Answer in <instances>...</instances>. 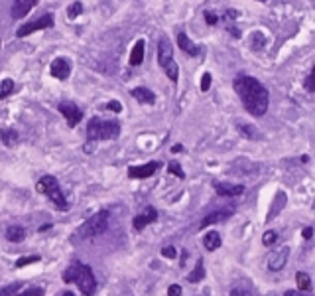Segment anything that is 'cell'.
<instances>
[{"label": "cell", "instance_id": "obj_1", "mask_svg": "<svg viewBox=\"0 0 315 296\" xmlns=\"http://www.w3.org/2000/svg\"><path fill=\"white\" fill-rule=\"evenodd\" d=\"M233 87L240 97V101L244 105V109L250 113L252 116H262L268 111L270 105V93L258 79L250 77L240 73L233 81Z\"/></svg>", "mask_w": 315, "mask_h": 296}, {"label": "cell", "instance_id": "obj_2", "mask_svg": "<svg viewBox=\"0 0 315 296\" xmlns=\"http://www.w3.org/2000/svg\"><path fill=\"white\" fill-rule=\"evenodd\" d=\"M63 281L65 283H75L79 286V290L85 296H91L97 290V281H95V274L89 265L83 263H73L69 269L63 272Z\"/></svg>", "mask_w": 315, "mask_h": 296}, {"label": "cell", "instance_id": "obj_3", "mask_svg": "<svg viewBox=\"0 0 315 296\" xmlns=\"http://www.w3.org/2000/svg\"><path fill=\"white\" fill-rule=\"evenodd\" d=\"M120 134V125L116 121H102L93 116L87 123V136L91 142L95 141H114Z\"/></svg>", "mask_w": 315, "mask_h": 296}, {"label": "cell", "instance_id": "obj_4", "mask_svg": "<svg viewBox=\"0 0 315 296\" xmlns=\"http://www.w3.org/2000/svg\"><path fill=\"white\" fill-rule=\"evenodd\" d=\"M109 219H111V213H109L107 209H102L99 213L91 215V218L75 231V239L85 241V239H93V237L104 233L107 231V227H109Z\"/></svg>", "mask_w": 315, "mask_h": 296}, {"label": "cell", "instance_id": "obj_5", "mask_svg": "<svg viewBox=\"0 0 315 296\" xmlns=\"http://www.w3.org/2000/svg\"><path fill=\"white\" fill-rule=\"evenodd\" d=\"M158 64L162 65L165 75L176 83L177 75H179V67H177L176 57H174V46L167 40V36H160V42H158Z\"/></svg>", "mask_w": 315, "mask_h": 296}, {"label": "cell", "instance_id": "obj_6", "mask_svg": "<svg viewBox=\"0 0 315 296\" xmlns=\"http://www.w3.org/2000/svg\"><path fill=\"white\" fill-rule=\"evenodd\" d=\"M36 190L39 193H44V195H48V200L57 209H69V204H67V200H65V195L61 192V186H59V182L55 180L53 176L39 178V182L36 184Z\"/></svg>", "mask_w": 315, "mask_h": 296}, {"label": "cell", "instance_id": "obj_7", "mask_svg": "<svg viewBox=\"0 0 315 296\" xmlns=\"http://www.w3.org/2000/svg\"><path fill=\"white\" fill-rule=\"evenodd\" d=\"M55 24V20H53V14H44V16H39L38 20H34V22H28L24 26L20 28L18 32H16V36L18 38H26V36H30V34H34V32H39V30H48V28H53Z\"/></svg>", "mask_w": 315, "mask_h": 296}, {"label": "cell", "instance_id": "obj_8", "mask_svg": "<svg viewBox=\"0 0 315 296\" xmlns=\"http://www.w3.org/2000/svg\"><path fill=\"white\" fill-rule=\"evenodd\" d=\"M59 113L67 119V125L69 127H77L79 121L83 119V111L75 103H71V101H61L59 103Z\"/></svg>", "mask_w": 315, "mask_h": 296}, {"label": "cell", "instance_id": "obj_9", "mask_svg": "<svg viewBox=\"0 0 315 296\" xmlns=\"http://www.w3.org/2000/svg\"><path fill=\"white\" fill-rule=\"evenodd\" d=\"M288 257H290V249L288 247H282V249H276L268 255V269L270 270H280L286 267L288 263Z\"/></svg>", "mask_w": 315, "mask_h": 296}, {"label": "cell", "instance_id": "obj_10", "mask_svg": "<svg viewBox=\"0 0 315 296\" xmlns=\"http://www.w3.org/2000/svg\"><path fill=\"white\" fill-rule=\"evenodd\" d=\"M177 46H179L181 52H185L187 55H191V57H199V55L205 53V50H203L201 46L193 44V42L187 38V34H183V32L177 34Z\"/></svg>", "mask_w": 315, "mask_h": 296}, {"label": "cell", "instance_id": "obj_11", "mask_svg": "<svg viewBox=\"0 0 315 296\" xmlns=\"http://www.w3.org/2000/svg\"><path fill=\"white\" fill-rule=\"evenodd\" d=\"M158 168H160V162L152 160V162L142 164V166H130L128 168V176L134 178V180H138V178H150V176H154V172Z\"/></svg>", "mask_w": 315, "mask_h": 296}, {"label": "cell", "instance_id": "obj_12", "mask_svg": "<svg viewBox=\"0 0 315 296\" xmlns=\"http://www.w3.org/2000/svg\"><path fill=\"white\" fill-rule=\"evenodd\" d=\"M158 221V211L154 209V207H146L142 213H138L134 221H132V225H134V229L136 231H142L144 227H148L150 223H156Z\"/></svg>", "mask_w": 315, "mask_h": 296}, {"label": "cell", "instance_id": "obj_13", "mask_svg": "<svg viewBox=\"0 0 315 296\" xmlns=\"http://www.w3.org/2000/svg\"><path fill=\"white\" fill-rule=\"evenodd\" d=\"M50 73L55 79L65 81V79L69 77V73H71V65H69V62H67L65 57H55V60L51 62Z\"/></svg>", "mask_w": 315, "mask_h": 296}, {"label": "cell", "instance_id": "obj_14", "mask_svg": "<svg viewBox=\"0 0 315 296\" xmlns=\"http://www.w3.org/2000/svg\"><path fill=\"white\" fill-rule=\"evenodd\" d=\"M215 192L223 198H237L244 192V186L239 184H228V182H215Z\"/></svg>", "mask_w": 315, "mask_h": 296}, {"label": "cell", "instance_id": "obj_15", "mask_svg": "<svg viewBox=\"0 0 315 296\" xmlns=\"http://www.w3.org/2000/svg\"><path fill=\"white\" fill-rule=\"evenodd\" d=\"M36 4H38V0H14L12 8H10V16H12L14 20L16 18H24Z\"/></svg>", "mask_w": 315, "mask_h": 296}, {"label": "cell", "instance_id": "obj_16", "mask_svg": "<svg viewBox=\"0 0 315 296\" xmlns=\"http://www.w3.org/2000/svg\"><path fill=\"white\" fill-rule=\"evenodd\" d=\"M233 215V207H228V209H221V211H213V213H209L207 218H203L201 221V229H205L207 225H213V223H219V221H225Z\"/></svg>", "mask_w": 315, "mask_h": 296}, {"label": "cell", "instance_id": "obj_17", "mask_svg": "<svg viewBox=\"0 0 315 296\" xmlns=\"http://www.w3.org/2000/svg\"><path fill=\"white\" fill-rule=\"evenodd\" d=\"M132 93V97L142 105H154L156 103V95H154V91L146 89V87H134V89L130 91Z\"/></svg>", "mask_w": 315, "mask_h": 296}, {"label": "cell", "instance_id": "obj_18", "mask_svg": "<svg viewBox=\"0 0 315 296\" xmlns=\"http://www.w3.org/2000/svg\"><path fill=\"white\" fill-rule=\"evenodd\" d=\"M144 52H146V42L144 40H138L130 52V65L132 67H138L142 62H144Z\"/></svg>", "mask_w": 315, "mask_h": 296}, {"label": "cell", "instance_id": "obj_19", "mask_svg": "<svg viewBox=\"0 0 315 296\" xmlns=\"http://www.w3.org/2000/svg\"><path fill=\"white\" fill-rule=\"evenodd\" d=\"M221 243H223L221 233H217V231H209L205 235V239H203V245H205L207 251H217V249L221 247Z\"/></svg>", "mask_w": 315, "mask_h": 296}, {"label": "cell", "instance_id": "obj_20", "mask_svg": "<svg viewBox=\"0 0 315 296\" xmlns=\"http://www.w3.org/2000/svg\"><path fill=\"white\" fill-rule=\"evenodd\" d=\"M6 239H8L10 243H20V241H24L26 239V229L24 227H20V225H10V227L6 229Z\"/></svg>", "mask_w": 315, "mask_h": 296}, {"label": "cell", "instance_id": "obj_21", "mask_svg": "<svg viewBox=\"0 0 315 296\" xmlns=\"http://www.w3.org/2000/svg\"><path fill=\"white\" fill-rule=\"evenodd\" d=\"M187 281H189V283H199V281H205V267H203V259H199V261H197L195 269L189 272Z\"/></svg>", "mask_w": 315, "mask_h": 296}, {"label": "cell", "instance_id": "obj_22", "mask_svg": "<svg viewBox=\"0 0 315 296\" xmlns=\"http://www.w3.org/2000/svg\"><path fill=\"white\" fill-rule=\"evenodd\" d=\"M296 283H298L300 292H311V279H309L307 272H298L296 274Z\"/></svg>", "mask_w": 315, "mask_h": 296}, {"label": "cell", "instance_id": "obj_23", "mask_svg": "<svg viewBox=\"0 0 315 296\" xmlns=\"http://www.w3.org/2000/svg\"><path fill=\"white\" fill-rule=\"evenodd\" d=\"M0 139L6 146H14L18 142V132L14 129H2L0 130Z\"/></svg>", "mask_w": 315, "mask_h": 296}, {"label": "cell", "instance_id": "obj_24", "mask_svg": "<svg viewBox=\"0 0 315 296\" xmlns=\"http://www.w3.org/2000/svg\"><path fill=\"white\" fill-rule=\"evenodd\" d=\"M266 44V36L262 32H252L250 34V48L254 50H262Z\"/></svg>", "mask_w": 315, "mask_h": 296}, {"label": "cell", "instance_id": "obj_25", "mask_svg": "<svg viewBox=\"0 0 315 296\" xmlns=\"http://www.w3.org/2000/svg\"><path fill=\"white\" fill-rule=\"evenodd\" d=\"M239 130L242 132V134H244V136H246V139H250V141H252V139H254V141H258V139H260V132L254 129V127H250V125H244V123H240Z\"/></svg>", "mask_w": 315, "mask_h": 296}, {"label": "cell", "instance_id": "obj_26", "mask_svg": "<svg viewBox=\"0 0 315 296\" xmlns=\"http://www.w3.org/2000/svg\"><path fill=\"white\" fill-rule=\"evenodd\" d=\"M14 93V81L12 79H4L0 83V99H6Z\"/></svg>", "mask_w": 315, "mask_h": 296}, {"label": "cell", "instance_id": "obj_27", "mask_svg": "<svg viewBox=\"0 0 315 296\" xmlns=\"http://www.w3.org/2000/svg\"><path fill=\"white\" fill-rule=\"evenodd\" d=\"M81 12H83V4L77 0L73 4H69V8H67V18H69V20H75Z\"/></svg>", "mask_w": 315, "mask_h": 296}, {"label": "cell", "instance_id": "obj_28", "mask_svg": "<svg viewBox=\"0 0 315 296\" xmlns=\"http://www.w3.org/2000/svg\"><path fill=\"white\" fill-rule=\"evenodd\" d=\"M18 290H20V283L8 284V286L0 288V296H16L18 294Z\"/></svg>", "mask_w": 315, "mask_h": 296}, {"label": "cell", "instance_id": "obj_29", "mask_svg": "<svg viewBox=\"0 0 315 296\" xmlns=\"http://www.w3.org/2000/svg\"><path fill=\"white\" fill-rule=\"evenodd\" d=\"M167 170H170L172 174H176L177 178H181V180L185 178V172L181 170V166H179V162H170V164H167Z\"/></svg>", "mask_w": 315, "mask_h": 296}, {"label": "cell", "instance_id": "obj_30", "mask_svg": "<svg viewBox=\"0 0 315 296\" xmlns=\"http://www.w3.org/2000/svg\"><path fill=\"white\" fill-rule=\"evenodd\" d=\"M276 202H278V204L274 206V209H272V211L268 213V219H274V215L278 213L280 206H282V204H286V193H278V195H276Z\"/></svg>", "mask_w": 315, "mask_h": 296}, {"label": "cell", "instance_id": "obj_31", "mask_svg": "<svg viewBox=\"0 0 315 296\" xmlns=\"http://www.w3.org/2000/svg\"><path fill=\"white\" fill-rule=\"evenodd\" d=\"M39 257L38 255H30V257H22L16 261V267L20 269V267H26V265H32V263H38Z\"/></svg>", "mask_w": 315, "mask_h": 296}, {"label": "cell", "instance_id": "obj_32", "mask_svg": "<svg viewBox=\"0 0 315 296\" xmlns=\"http://www.w3.org/2000/svg\"><path fill=\"white\" fill-rule=\"evenodd\" d=\"M278 241V235L276 231H266L264 235H262V243L266 245V247H270V245H274Z\"/></svg>", "mask_w": 315, "mask_h": 296}, {"label": "cell", "instance_id": "obj_33", "mask_svg": "<svg viewBox=\"0 0 315 296\" xmlns=\"http://www.w3.org/2000/svg\"><path fill=\"white\" fill-rule=\"evenodd\" d=\"M205 22H207L209 26H215V24L219 22V16H217V14H213L211 10H205Z\"/></svg>", "mask_w": 315, "mask_h": 296}, {"label": "cell", "instance_id": "obj_34", "mask_svg": "<svg viewBox=\"0 0 315 296\" xmlns=\"http://www.w3.org/2000/svg\"><path fill=\"white\" fill-rule=\"evenodd\" d=\"M16 296H44V290L38 288V286H34V288H28L22 294H16Z\"/></svg>", "mask_w": 315, "mask_h": 296}, {"label": "cell", "instance_id": "obj_35", "mask_svg": "<svg viewBox=\"0 0 315 296\" xmlns=\"http://www.w3.org/2000/svg\"><path fill=\"white\" fill-rule=\"evenodd\" d=\"M104 109H109V111H113V113H120V111H122V105L118 103V101H109V103L104 105Z\"/></svg>", "mask_w": 315, "mask_h": 296}, {"label": "cell", "instance_id": "obj_36", "mask_svg": "<svg viewBox=\"0 0 315 296\" xmlns=\"http://www.w3.org/2000/svg\"><path fill=\"white\" fill-rule=\"evenodd\" d=\"M162 255H164L165 259H176L177 249L176 247H164V249H162Z\"/></svg>", "mask_w": 315, "mask_h": 296}, {"label": "cell", "instance_id": "obj_37", "mask_svg": "<svg viewBox=\"0 0 315 296\" xmlns=\"http://www.w3.org/2000/svg\"><path fill=\"white\" fill-rule=\"evenodd\" d=\"M211 81H213V79H211V73H205V75H203V79H201V91H209V89H211Z\"/></svg>", "mask_w": 315, "mask_h": 296}, {"label": "cell", "instance_id": "obj_38", "mask_svg": "<svg viewBox=\"0 0 315 296\" xmlns=\"http://www.w3.org/2000/svg\"><path fill=\"white\" fill-rule=\"evenodd\" d=\"M315 75H313V71H311V73H309V75H307V79H305V89L309 91V93H313L315 91Z\"/></svg>", "mask_w": 315, "mask_h": 296}, {"label": "cell", "instance_id": "obj_39", "mask_svg": "<svg viewBox=\"0 0 315 296\" xmlns=\"http://www.w3.org/2000/svg\"><path fill=\"white\" fill-rule=\"evenodd\" d=\"M167 296H181V286L179 284H172L167 288Z\"/></svg>", "mask_w": 315, "mask_h": 296}, {"label": "cell", "instance_id": "obj_40", "mask_svg": "<svg viewBox=\"0 0 315 296\" xmlns=\"http://www.w3.org/2000/svg\"><path fill=\"white\" fill-rule=\"evenodd\" d=\"M239 16H240L239 10H233V8H230V10H227V12H225V16H223V18H225V20H237Z\"/></svg>", "mask_w": 315, "mask_h": 296}, {"label": "cell", "instance_id": "obj_41", "mask_svg": "<svg viewBox=\"0 0 315 296\" xmlns=\"http://www.w3.org/2000/svg\"><path fill=\"white\" fill-rule=\"evenodd\" d=\"M227 32L230 34V36H233V38H237V40H239L240 36H242V34H240V30H239L237 26H228V28H227Z\"/></svg>", "mask_w": 315, "mask_h": 296}, {"label": "cell", "instance_id": "obj_42", "mask_svg": "<svg viewBox=\"0 0 315 296\" xmlns=\"http://www.w3.org/2000/svg\"><path fill=\"white\" fill-rule=\"evenodd\" d=\"M311 235H313V229H311V227H305V229H303V237H305V239H311Z\"/></svg>", "mask_w": 315, "mask_h": 296}, {"label": "cell", "instance_id": "obj_43", "mask_svg": "<svg viewBox=\"0 0 315 296\" xmlns=\"http://www.w3.org/2000/svg\"><path fill=\"white\" fill-rule=\"evenodd\" d=\"M286 296H307V294H303V292H300V290H288Z\"/></svg>", "mask_w": 315, "mask_h": 296}, {"label": "cell", "instance_id": "obj_44", "mask_svg": "<svg viewBox=\"0 0 315 296\" xmlns=\"http://www.w3.org/2000/svg\"><path fill=\"white\" fill-rule=\"evenodd\" d=\"M172 150H174V152H181V150H183V146H181V144H176Z\"/></svg>", "mask_w": 315, "mask_h": 296}, {"label": "cell", "instance_id": "obj_45", "mask_svg": "<svg viewBox=\"0 0 315 296\" xmlns=\"http://www.w3.org/2000/svg\"><path fill=\"white\" fill-rule=\"evenodd\" d=\"M61 296H75V294H73V292H63Z\"/></svg>", "mask_w": 315, "mask_h": 296}, {"label": "cell", "instance_id": "obj_46", "mask_svg": "<svg viewBox=\"0 0 315 296\" xmlns=\"http://www.w3.org/2000/svg\"><path fill=\"white\" fill-rule=\"evenodd\" d=\"M258 2H266V0H258Z\"/></svg>", "mask_w": 315, "mask_h": 296}, {"label": "cell", "instance_id": "obj_47", "mask_svg": "<svg viewBox=\"0 0 315 296\" xmlns=\"http://www.w3.org/2000/svg\"><path fill=\"white\" fill-rule=\"evenodd\" d=\"M0 44H2V42H0Z\"/></svg>", "mask_w": 315, "mask_h": 296}]
</instances>
